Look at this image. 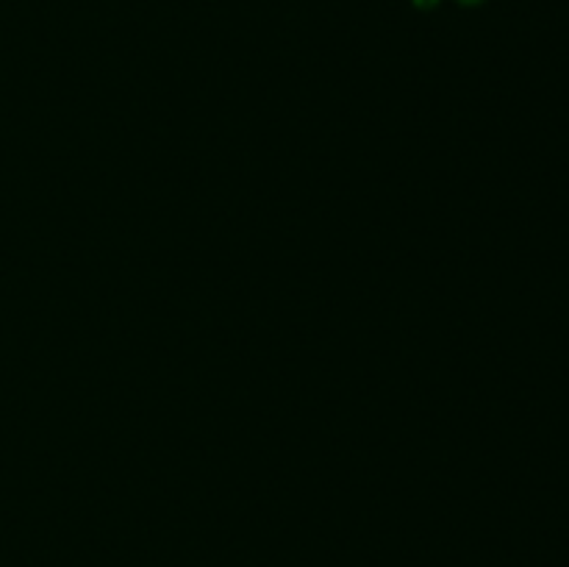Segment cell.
<instances>
[{
    "instance_id": "6da1fadb",
    "label": "cell",
    "mask_w": 569,
    "mask_h": 567,
    "mask_svg": "<svg viewBox=\"0 0 569 567\" xmlns=\"http://www.w3.org/2000/svg\"><path fill=\"white\" fill-rule=\"evenodd\" d=\"M467 3H472V0H467Z\"/></svg>"
}]
</instances>
